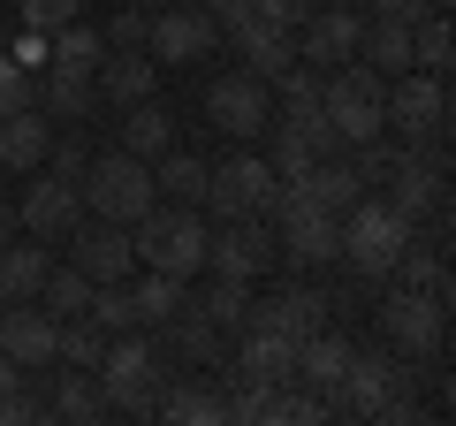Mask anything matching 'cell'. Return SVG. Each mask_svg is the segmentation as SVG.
Instances as JSON below:
<instances>
[{"mask_svg": "<svg viewBox=\"0 0 456 426\" xmlns=\"http://www.w3.org/2000/svg\"><path fill=\"white\" fill-rule=\"evenodd\" d=\"M281 176L259 160V152H228V160L206 168V206L213 221H251V213H274Z\"/></svg>", "mask_w": 456, "mask_h": 426, "instance_id": "obj_6", "label": "cell"}, {"mask_svg": "<svg viewBox=\"0 0 456 426\" xmlns=\"http://www.w3.org/2000/svg\"><path fill=\"white\" fill-rule=\"evenodd\" d=\"M31 99H38L31 69H23V61H8V53H0V115H16V107H31Z\"/></svg>", "mask_w": 456, "mask_h": 426, "instance_id": "obj_43", "label": "cell"}, {"mask_svg": "<svg viewBox=\"0 0 456 426\" xmlns=\"http://www.w3.org/2000/svg\"><path fill=\"white\" fill-rule=\"evenodd\" d=\"M388 389H411V358H395V350H350V365L335 381V404L342 411H373Z\"/></svg>", "mask_w": 456, "mask_h": 426, "instance_id": "obj_17", "label": "cell"}, {"mask_svg": "<svg viewBox=\"0 0 456 426\" xmlns=\"http://www.w3.org/2000/svg\"><path fill=\"white\" fill-rule=\"evenodd\" d=\"M0 350H8L23 373H46L53 350H61V320H53L38 297H16V305L0 312Z\"/></svg>", "mask_w": 456, "mask_h": 426, "instance_id": "obj_14", "label": "cell"}, {"mask_svg": "<svg viewBox=\"0 0 456 426\" xmlns=\"http://www.w3.org/2000/svg\"><path fill=\"white\" fill-rule=\"evenodd\" d=\"M38 107H46V122H84L99 107V84L92 77H46V99Z\"/></svg>", "mask_w": 456, "mask_h": 426, "instance_id": "obj_36", "label": "cell"}, {"mask_svg": "<svg viewBox=\"0 0 456 426\" xmlns=\"http://www.w3.org/2000/svg\"><path fill=\"white\" fill-rule=\"evenodd\" d=\"M8 61H23V69H46V31H23V38H8Z\"/></svg>", "mask_w": 456, "mask_h": 426, "instance_id": "obj_47", "label": "cell"}, {"mask_svg": "<svg viewBox=\"0 0 456 426\" xmlns=\"http://www.w3.org/2000/svg\"><path fill=\"white\" fill-rule=\"evenodd\" d=\"M274 251H281L289 266H327V259L342 251V213L274 191Z\"/></svg>", "mask_w": 456, "mask_h": 426, "instance_id": "obj_7", "label": "cell"}, {"mask_svg": "<svg viewBox=\"0 0 456 426\" xmlns=\"http://www.w3.org/2000/svg\"><path fill=\"white\" fill-rule=\"evenodd\" d=\"M99 411H107V396H99V381L84 373V365L46 396V419H99Z\"/></svg>", "mask_w": 456, "mask_h": 426, "instance_id": "obj_37", "label": "cell"}, {"mask_svg": "<svg viewBox=\"0 0 456 426\" xmlns=\"http://www.w3.org/2000/svg\"><path fill=\"white\" fill-rule=\"evenodd\" d=\"M342 365H350V335H335V328L320 320V328L297 343V381H312V389H335Z\"/></svg>", "mask_w": 456, "mask_h": 426, "instance_id": "obj_27", "label": "cell"}, {"mask_svg": "<svg viewBox=\"0 0 456 426\" xmlns=\"http://www.w3.org/2000/svg\"><path fill=\"white\" fill-rule=\"evenodd\" d=\"M312 8H320V0H251V16H274V23H289V31L312 16Z\"/></svg>", "mask_w": 456, "mask_h": 426, "instance_id": "obj_46", "label": "cell"}, {"mask_svg": "<svg viewBox=\"0 0 456 426\" xmlns=\"http://www.w3.org/2000/svg\"><path fill=\"white\" fill-rule=\"evenodd\" d=\"M46 176H61V183H84V168H92V145L84 137H61V145H46Z\"/></svg>", "mask_w": 456, "mask_h": 426, "instance_id": "obj_41", "label": "cell"}, {"mask_svg": "<svg viewBox=\"0 0 456 426\" xmlns=\"http://www.w3.org/2000/svg\"><path fill=\"white\" fill-rule=\"evenodd\" d=\"M358 53L380 69V77H403L411 69V16H373L365 38H358Z\"/></svg>", "mask_w": 456, "mask_h": 426, "instance_id": "obj_28", "label": "cell"}, {"mask_svg": "<svg viewBox=\"0 0 456 426\" xmlns=\"http://www.w3.org/2000/svg\"><path fill=\"white\" fill-rule=\"evenodd\" d=\"M145 23H152V16L122 8V16H107V31H99V38H107V46H145Z\"/></svg>", "mask_w": 456, "mask_h": 426, "instance_id": "obj_45", "label": "cell"}, {"mask_svg": "<svg viewBox=\"0 0 456 426\" xmlns=\"http://www.w3.org/2000/svg\"><path fill=\"white\" fill-rule=\"evenodd\" d=\"M92 84H99V99H107V107H137V99L160 92V61H152L145 46H114L107 61L92 69Z\"/></svg>", "mask_w": 456, "mask_h": 426, "instance_id": "obj_19", "label": "cell"}, {"mask_svg": "<svg viewBox=\"0 0 456 426\" xmlns=\"http://www.w3.org/2000/svg\"><path fill=\"white\" fill-rule=\"evenodd\" d=\"M38 305H46L53 320H77V312L92 305V274H84V266H61V274H53V266H46V282H38Z\"/></svg>", "mask_w": 456, "mask_h": 426, "instance_id": "obj_35", "label": "cell"}, {"mask_svg": "<svg viewBox=\"0 0 456 426\" xmlns=\"http://www.w3.org/2000/svg\"><path fill=\"white\" fill-rule=\"evenodd\" d=\"M77 221H84V191L38 168V176L23 183V198H16V229H23V236H38V244H61Z\"/></svg>", "mask_w": 456, "mask_h": 426, "instance_id": "obj_11", "label": "cell"}, {"mask_svg": "<svg viewBox=\"0 0 456 426\" xmlns=\"http://www.w3.org/2000/svg\"><path fill=\"white\" fill-rule=\"evenodd\" d=\"M8 236H16V206H0V244H8Z\"/></svg>", "mask_w": 456, "mask_h": 426, "instance_id": "obj_51", "label": "cell"}, {"mask_svg": "<svg viewBox=\"0 0 456 426\" xmlns=\"http://www.w3.org/2000/svg\"><path fill=\"white\" fill-rule=\"evenodd\" d=\"M61 244H69V266H84L92 282H130V266H137L130 229H122V221H99V213H84Z\"/></svg>", "mask_w": 456, "mask_h": 426, "instance_id": "obj_13", "label": "cell"}, {"mask_svg": "<svg viewBox=\"0 0 456 426\" xmlns=\"http://www.w3.org/2000/svg\"><path fill=\"white\" fill-rule=\"evenodd\" d=\"M206 122H213L221 137H259L266 122H274V92H266L251 69L213 77V84H206Z\"/></svg>", "mask_w": 456, "mask_h": 426, "instance_id": "obj_10", "label": "cell"}, {"mask_svg": "<svg viewBox=\"0 0 456 426\" xmlns=\"http://www.w3.org/2000/svg\"><path fill=\"white\" fill-rule=\"evenodd\" d=\"M380 198H388L395 213H411V221H419V213H441V206H449V176H441V168H426V160H403L388 183H380Z\"/></svg>", "mask_w": 456, "mask_h": 426, "instance_id": "obj_22", "label": "cell"}, {"mask_svg": "<svg viewBox=\"0 0 456 426\" xmlns=\"http://www.w3.org/2000/svg\"><path fill=\"white\" fill-rule=\"evenodd\" d=\"M152 411H160V419H191V426H213V419H228L213 389H160V396H152Z\"/></svg>", "mask_w": 456, "mask_h": 426, "instance_id": "obj_39", "label": "cell"}, {"mask_svg": "<svg viewBox=\"0 0 456 426\" xmlns=\"http://www.w3.org/2000/svg\"><path fill=\"white\" fill-rule=\"evenodd\" d=\"M0 53H8V31H0Z\"/></svg>", "mask_w": 456, "mask_h": 426, "instance_id": "obj_52", "label": "cell"}, {"mask_svg": "<svg viewBox=\"0 0 456 426\" xmlns=\"http://www.w3.org/2000/svg\"><path fill=\"white\" fill-rule=\"evenodd\" d=\"M274 92H281V115H312L320 107V77H305V69H281Z\"/></svg>", "mask_w": 456, "mask_h": 426, "instance_id": "obj_42", "label": "cell"}, {"mask_svg": "<svg viewBox=\"0 0 456 426\" xmlns=\"http://www.w3.org/2000/svg\"><path fill=\"white\" fill-rule=\"evenodd\" d=\"M152 191H167V206H206V160L198 152H160V176H152Z\"/></svg>", "mask_w": 456, "mask_h": 426, "instance_id": "obj_31", "label": "cell"}, {"mask_svg": "<svg viewBox=\"0 0 456 426\" xmlns=\"http://www.w3.org/2000/svg\"><path fill=\"white\" fill-rule=\"evenodd\" d=\"M130 251L152 266V274H183L191 282L198 266H206V221H198V206H160V198H152V206L130 221Z\"/></svg>", "mask_w": 456, "mask_h": 426, "instance_id": "obj_1", "label": "cell"}, {"mask_svg": "<svg viewBox=\"0 0 456 426\" xmlns=\"http://www.w3.org/2000/svg\"><path fill=\"white\" fill-rule=\"evenodd\" d=\"M221 46V23L206 16V8H175V0H167L160 16L145 23V53L160 69H183V61H206V53Z\"/></svg>", "mask_w": 456, "mask_h": 426, "instance_id": "obj_12", "label": "cell"}, {"mask_svg": "<svg viewBox=\"0 0 456 426\" xmlns=\"http://www.w3.org/2000/svg\"><path fill=\"white\" fill-rule=\"evenodd\" d=\"M0 176H8V168H0Z\"/></svg>", "mask_w": 456, "mask_h": 426, "instance_id": "obj_53", "label": "cell"}, {"mask_svg": "<svg viewBox=\"0 0 456 426\" xmlns=\"http://www.w3.org/2000/svg\"><path fill=\"white\" fill-rule=\"evenodd\" d=\"M167 137H175V122H167L160 99H137V107H122V152H137V160H160Z\"/></svg>", "mask_w": 456, "mask_h": 426, "instance_id": "obj_29", "label": "cell"}, {"mask_svg": "<svg viewBox=\"0 0 456 426\" xmlns=\"http://www.w3.org/2000/svg\"><path fill=\"white\" fill-rule=\"evenodd\" d=\"M53 358L92 373V365L107 358V328H99V320H84V312H77V320H61V350H53Z\"/></svg>", "mask_w": 456, "mask_h": 426, "instance_id": "obj_38", "label": "cell"}, {"mask_svg": "<svg viewBox=\"0 0 456 426\" xmlns=\"http://www.w3.org/2000/svg\"><path fill=\"white\" fill-rule=\"evenodd\" d=\"M236 373L259 381V389H281V381H297V343H289V335L251 328V335H244V358H236Z\"/></svg>", "mask_w": 456, "mask_h": 426, "instance_id": "obj_24", "label": "cell"}, {"mask_svg": "<svg viewBox=\"0 0 456 426\" xmlns=\"http://www.w3.org/2000/svg\"><path fill=\"white\" fill-rule=\"evenodd\" d=\"M228 38L244 46V69H251L259 84H274L281 69H297V31H289V23H274V16H244Z\"/></svg>", "mask_w": 456, "mask_h": 426, "instance_id": "obj_20", "label": "cell"}, {"mask_svg": "<svg viewBox=\"0 0 456 426\" xmlns=\"http://www.w3.org/2000/svg\"><path fill=\"white\" fill-rule=\"evenodd\" d=\"M77 8L84 0H23V31H61V23H77Z\"/></svg>", "mask_w": 456, "mask_h": 426, "instance_id": "obj_44", "label": "cell"}, {"mask_svg": "<svg viewBox=\"0 0 456 426\" xmlns=\"http://www.w3.org/2000/svg\"><path fill=\"white\" fill-rule=\"evenodd\" d=\"M130 305H137V328H167V320L191 305V282H183V274H152V266H145V282L130 290Z\"/></svg>", "mask_w": 456, "mask_h": 426, "instance_id": "obj_30", "label": "cell"}, {"mask_svg": "<svg viewBox=\"0 0 456 426\" xmlns=\"http://www.w3.org/2000/svg\"><path fill=\"white\" fill-rule=\"evenodd\" d=\"M167 350H183L191 365H213V358H221V328H213V320H198V312L183 305L175 320H167Z\"/></svg>", "mask_w": 456, "mask_h": 426, "instance_id": "obj_34", "label": "cell"}, {"mask_svg": "<svg viewBox=\"0 0 456 426\" xmlns=\"http://www.w3.org/2000/svg\"><path fill=\"white\" fill-rule=\"evenodd\" d=\"M198 8H206V16L221 23V31H236V23L251 16V0H198Z\"/></svg>", "mask_w": 456, "mask_h": 426, "instance_id": "obj_48", "label": "cell"}, {"mask_svg": "<svg viewBox=\"0 0 456 426\" xmlns=\"http://www.w3.org/2000/svg\"><path fill=\"white\" fill-rule=\"evenodd\" d=\"M358 38H365V16H358V8H312V16L297 23V61L342 69V61H358Z\"/></svg>", "mask_w": 456, "mask_h": 426, "instance_id": "obj_16", "label": "cell"}, {"mask_svg": "<svg viewBox=\"0 0 456 426\" xmlns=\"http://www.w3.org/2000/svg\"><path fill=\"white\" fill-rule=\"evenodd\" d=\"M274 213H251V221H221V229H206V266L228 282H259L274 274Z\"/></svg>", "mask_w": 456, "mask_h": 426, "instance_id": "obj_8", "label": "cell"}, {"mask_svg": "<svg viewBox=\"0 0 456 426\" xmlns=\"http://www.w3.org/2000/svg\"><path fill=\"white\" fill-rule=\"evenodd\" d=\"M327 320V290H305V282H289V290L274 297V305H251L244 328H266V335H289V343H305L312 328Z\"/></svg>", "mask_w": 456, "mask_h": 426, "instance_id": "obj_21", "label": "cell"}, {"mask_svg": "<svg viewBox=\"0 0 456 426\" xmlns=\"http://www.w3.org/2000/svg\"><path fill=\"white\" fill-rule=\"evenodd\" d=\"M449 53H456L449 16H434V8H426V16L411 23V69H426V77H449Z\"/></svg>", "mask_w": 456, "mask_h": 426, "instance_id": "obj_33", "label": "cell"}, {"mask_svg": "<svg viewBox=\"0 0 456 426\" xmlns=\"http://www.w3.org/2000/svg\"><path fill=\"white\" fill-rule=\"evenodd\" d=\"M84 213H99V221H122V229H130L137 213L152 206V168L137 160V152H92V168H84Z\"/></svg>", "mask_w": 456, "mask_h": 426, "instance_id": "obj_4", "label": "cell"}, {"mask_svg": "<svg viewBox=\"0 0 456 426\" xmlns=\"http://www.w3.org/2000/svg\"><path fill=\"white\" fill-rule=\"evenodd\" d=\"M403 251H411V213H395L388 198H358V206L342 213V251L335 259H350L358 282H388V266Z\"/></svg>", "mask_w": 456, "mask_h": 426, "instance_id": "obj_3", "label": "cell"}, {"mask_svg": "<svg viewBox=\"0 0 456 426\" xmlns=\"http://www.w3.org/2000/svg\"><path fill=\"white\" fill-rule=\"evenodd\" d=\"M38 282H46V244H38V236H8V244H0V305L38 297Z\"/></svg>", "mask_w": 456, "mask_h": 426, "instance_id": "obj_26", "label": "cell"}, {"mask_svg": "<svg viewBox=\"0 0 456 426\" xmlns=\"http://www.w3.org/2000/svg\"><path fill=\"white\" fill-rule=\"evenodd\" d=\"M380 122L403 130V137H441V130H449V77L403 69V77L380 92Z\"/></svg>", "mask_w": 456, "mask_h": 426, "instance_id": "obj_9", "label": "cell"}, {"mask_svg": "<svg viewBox=\"0 0 456 426\" xmlns=\"http://www.w3.org/2000/svg\"><path fill=\"white\" fill-rule=\"evenodd\" d=\"M281 198H305V206H327V213H350L365 198V176H358V160L350 152H335V160H312L305 176H289V191Z\"/></svg>", "mask_w": 456, "mask_h": 426, "instance_id": "obj_18", "label": "cell"}, {"mask_svg": "<svg viewBox=\"0 0 456 426\" xmlns=\"http://www.w3.org/2000/svg\"><path fill=\"white\" fill-rule=\"evenodd\" d=\"M92 381H99V396H107L114 411H152V396H160V381H167V343L122 328L107 343V358L92 365Z\"/></svg>", "mask_w": 456, "mask_h": 426, "instance_id": "obj_2", "label": "cell"}, {"mask_svg": "<svg viewBox=\"0 0 456 426\" xmlns=\"http://www.w3.org/2000/svg\"><path fill=\"white\" fill-rule=\"evenodd\" d=\"M99 61H107V38H99L92 23H61V31L46 38V77H92Z\"/></svg>", "mask_w": 456, "mask_h": 426, "instance_id": "obj_25", "label": "cell"}, {"mask_svg": "<svg viewBox=\"0 0 456 426\" xmlns=\"http://www.w3.org/2000/svg\"><path fill=\"white\" fill-rule=\"evenodd\" d=\"M426 8H434V0H373V16H411V23H419Z\"/></svg>", "mask_w": 456, "mask_h": 426, "instance_id": "obj_49", "label": "cell"}, {"mask_svg": "<svg viewBox=\"0 0 456 426\" xmlns=\"http://www.w3.org/2000/svg\"><path fill=\"white\" fill-rule=\"evenodd\" d=\"M8 389H23V365L8 358V350H0V396H8Z\"/></svg>", "mask_w": 456, "mask_h": 426, "instance_id": "obj_50", "label": "cell"}, {"mask_svg": "<svg viewBox=\"0 0 456 426\" xmlns=\"http://www.w3.org/2000/svg\"><path fill=\"white\" fill-rule=\"evenodd\" d=\"M380 92H388V77L380 69H327L320 77V115L335 122L342 145H365V137H380L388 122H380Z\"/></svg>", "mask_w": 456, "mask_h": 426, "instance_id": "obj_5", "label": "cell"}, {"mask_svg": "<svg viewBox=\"0 0 456 426\" xmlns=\"http://www.w3.org/2000/svg\"><path fill=\"white\" fill-rule=\"evenodd\" d=\"M46 145H53V122H46V107H16V115H0V168H38L46 160Z\"/></svg>", "mask_w": 456, "mask_h": 426, "instance_id": "obj_23", "label": "cell"}, {"mask_svg": "<svg viewBox=\"0 0 456 426\" xmlns=\"http://www.w3.org/2000/svg\"><path fill=\"white\" fill-rule=\"evenodd\" d=\"M84 320H99L107 335L137 328V305H130V282H92V305H84Z\"/></svg>", "mask_w": 456, "mask_h": 426, "instance_id": "obj_40", "label": "cell"}, {"mask_svg": "<svg viewBox=\"0 0 456 426\" xmlns=\"http://www.w3.org/2000/svg\"><path fill=\"white\" fill-rule=\"evenodd\" d=\"M441 320H449V305H441V297H419V290H395L388 305H380V335H388L395 358H426V350L441 343Z\"/></svg>", "mask_w": 456, "mask_h": 426, "instance_id": "obj_15", "label": "cell"}, {"mask_svg": "<svg viewBox=\"0 0 456 426\" xmlns=\"http://www.w3.org/2000/svg\"><path fill=\"white\" fill-rule=\"evenodd\" d=\"M191 312L198 320H213V328H244V312H251V282H228V274H213V290L206 297H191Z\"/></svg>", "mask_w": 456, "mask_h": 426, "instance_id": "obj_32", "label": "cell"}]
</instances>
